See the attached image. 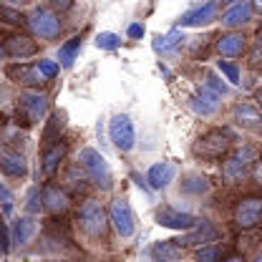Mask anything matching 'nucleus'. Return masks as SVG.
<instances>
[{
    "label": "nucleus",
    "mask_w": 262,
    "mask_h": 262,
    "mask_svg": "<svg viewBox=\"0 0 262 262\" xmlns=\"http://www.w3.org/2000/svg\"><path fill=\"white\" fill-rule=\"evenodd\" d=\"M0 46H3V56L13 58V61H26L38 53V40L28 35V33H20V31H13V33H5L0 38Z\"/></svg>",
    "instance_id": "nucleus-9"
},
{
    "label": "nucleus",
    "mask_w": 262,
    "mask_h": 262,
    "mask_svg": "<svg viewBox=\"0 0 262 262\" xmlns=\"http://www.w3.org/2000/svg\"><path fill=\"white\" fill-rule=\"evenodd\" d=\"M255 103H257V108L262 111V86L257 89V91H255Z\"/></svg>",
    "instance_id": "nucleus-44"
},
{
    "label": "nucleus",
    "mask_w": 262,
    "mask_h": 262,
    "mask_svg": "<svg viewBox=\"0 0 262 262\" xmlns=\"http://www.w3.org/2000/svg\"><path fill=\"white\" fill-rule=\"evenodd\" d=\"M220 58H242L247 53V35L242 31H225L214 43Z\"/></svg>",
    "instance_id": "nucleus-18"
},
{
    "label": "nucleus",
    "mask_w": 262,
    "mask_h": 262,
    "mask_svg": "<svg viewBox=\"0 0 262 262\" xmlns=\"http://www.w3.org/2000/svg\"><path fill=\"white\" fill-rule=\"evenodd\" d=\"M76 225L81 229V234L91 242H108V209L98 202L96 196H86L81 204H78V212H76Z\"/></svg>",
    "instance_id": "nucleus-1"
},
{
    "label": "nucleus",
    "mask_w": 262,
    "mask_h": 262,
    "mask_svg": "<svg viewBox=\"0 0 262 262\" xmlns=\"http://www.w3.org/2000/svg\"><path fill=\"white\" fill-rule=\"evenodd\" d=\"M78 164L83 169V174L89 177V182L96 187L98 192H111L114 189V171L106 162V157L94 149V146H83L78 154Z\"/></svg>",
    "instance_id": "nucleus-4"
},
{
    "label": "nucleus",
    "mask_w": 262,
    "mask_h": 262,
    "mask_svg": "<svg viewBox=\"0 0 262 262\" xmlns=\"http://www.w3.org/2000/svg\"><path fill=\"white\" fill-rule=\"evenodd\" d=\"M182 40H184V35H182V31L179 28H174V31H169L166 35H157L154 38V51L157 53H162V56H166V53H171V51H177L179 46H182Z\"/></svg>",
    "instance_id": "nucleus-26"
},
{
    "label": "nucleus",
    "mask_w": 262,
    "mask_h": 262,
    "mask_svg": "<svg viewBox=\"0 0 262 262\" xmlns=\"http://www.w3.org/2000/svg\"><path fill=\"white\" fill-rule=\"evenodd\" d=\"M217 237H220V229L214 227L209 220H199L194 227L189 229V232H184L177 242L182 245V247H207V245H214L217 242Z\"/></svg>",
    "instance_id": "nucleus-15"
},
{
    "label": "nucleus",
    "mask_w": 262,
    "mask_h": 262,
    "mask_svg": "<svg viewBox=\"0 0 262 262\" xmlns=\"http://www.w3.org/2000/svg\"><path fill=\"white\" fill-rule=\"evenodd\" d=\"M252 8H255V13H260V15H262V0H257V3H252Z\"/></svg>",
    "instance_id": "nucleus-46"
},
{
    "label": "nucleus",
    "mask_w": 262,
    "mask_h": 262,
    "mask_svg": "<svg viewBox=\"0 0 262 262\" xmlns=\"http://www.w3.org/2000/svg\"><path fill=\"white\" fill-rule=\"evenodd\" d=\"M234 149V134L229 129H209L204 131L192 146V154L202 162H225Z\"/></svg>",
    "instance_id": "nucleus-2"
},
{
    "label": "nucleus",
    "mask_w": 262,
    "mask_h": 262,
    "mask_svg": "<svg viewBox=\"0 0 262 262\" xmlns=\"http://www.w3.org/2000/svg\"><path fill=\"white\" fill-rule=\"evenodd\" d=\"M177 177V166L169 162H159V164H151L149 171H146V184L149 189H166Z\"/></svg>",
    "instance_id": "nucleus-22"
},
{
    "label": "nucleus",
    "mask_w": 262,
    "mask_h": 262,
    "mask_svg": "<svg viewBox=\"0 0 262 262\" xmlns=\"http://www.w3.org/2000/svg\"><path fill=\"white\" fill-rule=\"evenodd\" d=\"M257 159H260V151H257L255 146H250V144L234 146L232 154L222 162V182L229 184V187H232V184H239V182L250 174L252 164L257 162Z\"/></svg>",
    "instance_id": "nucleus-5"
},
{
    "label": "nucleus",
    "mask_w": 262,
    "mask_h": 262,
    "mask_svg": "<svg viewBox=\"0 0 262 262\" xmlns=\"http://www.w3.org/2000/svg\"><path fill=\"white\" fill-rule=\"evenodd\" d=\"M108 222L111 229L121 237V239H129L136 232V220H134V212H131V204L126 196H114L108 202Z\"/></svg>",
    "instance_id": "nucleus-8"
},
{
    "label": "nucleus",
    "mask_w": 262,
    "mask_h": 262,
    "mask_svg": "<svg viewBox=\"0 0 262 262\" xmlns=\"http://www.w3.org/2000/svg\"><path fill=\"white\" fill-rule=\"evenodd\" d=\"M13 212H15V194L5 182H0V214L13 217Z\"/></svg>",
    "instance_id": "nucleus-30"
},
{
    "label": "nucleus",
    "mask_w": 262,
    "mask_h": 262,
    "mask_svg": "<svg viewBox=\"0 0 262 262\" xmlns=\"http://www.w3.org/2000/svg\"><path fill=\"white\" fill-rule=\"evenodd\" d=\"M250 262H262V250H257V252L252 255V260H250Z\"/></svg>",
    "instance_id": "nucleus-45"
},
{
    "label": "nucleus",
    "mask_w": 262,
    "mask_h": 262,
    "mask_svg": "<svg viewBox=\"0 0 262 262\" xmlns=\"http://www.w3.org/2000/svg\"><path fill=\"white\" fill-rule=\"evenodd\" d=\"M196 262H225V247L222 245H207V247H199L194 252Z\"/></svg>",
    "instance_id": "nucleus-29"
},
{
    "label": "nucleus",
    "mask_w": 262,
    "mask_h": 262,
    "mask_svg": "<svg viewBox=\"0 0 262 262\" xmlns=\"http://www.w3.org/2000/svg\"><path fill=\"white\" fill-rule=\"evenodd\" d=\"M51 98L40 91H20L15 98V114H18V124L23 126H35L48 116V103Z\"/></svg>",
    "instance_id": "nucleus-6"
},
{
    "label": "nucleus",
    "mask_w": 262,
    "mask_h": 262,
    "mask_svg": "<svg viewBox=\"0 0 262 262\" xmlns=\"http://www.w3.org/2000/svg\"><path fill=\"white\" fill-rule=\"evenodd\" d=\"M38 68H40V73L46 76V81H53L56 76H58V71H61V63L58 61H48V58H40V61H35Z\"/></svg>",
    "instance_id": "nucleus-36"
},
{
    "label": "nucleus",
    "mask_w": 262,
    "mask_h": 262,
    "mask_svg": "<svg viewBox=\"0 0 262 262\" xmlns=\"http://www.w3.org/2000/svg\"><path fill=\"white\" fill-rule=\"evenodd\" d=\"M121 46V35L116 33H98L96 35V48L101 51H116Z\"/></svg>",
    "instance_id": "nucleus-34"
},
{
    "label": "nucleus",
    "mask_w": 262,
    "mask_h": 262,
    "mask_svg": "<svg viewBox=\"0 0 262 262\" xmlns=\"http://www.w3.org/2000/svg\"><path fill=\"white\" fill-rule=\"evenodd\" d=\"M26 209H28V214H38L40 209H43V194H40V187H33L31 194H28V202H26Z\"/></svg>",
    "instance_id": "nucleus-35"
},
{
    "label": "nucleus",
    "mask_w": 262,
    "mask_h": 262,
    "mask_svg": "<svg viewBox=\"0 0 262 262\" xmlns=\"http://www.w3.org/2000/svg\"><path fill=\"white\" fill-rule=\"evenodd\" d=\"M131 179H134V182H136V184H139V187H141V189H144V192H151V189H149V184H146V177H144V179H141V177H139V174H131Z\"/></svg>",
    "instance_id": "nucleus-42"
},
{
    "label": "nucleus",
    "mask_w": 262,
    "mask_h": 262,
    "mask_svg": "<svg viewBox=\"0 0 262 262\" xmlns=\"http://www.w3.org/2000/svg\"><path fill=\"white\" fill-rule=\"evenodd\" d=\"M232 121L239 129L257 131V129H262V111L257 108V103H252V101H239L232 108Z\"/></svg>",
    "instance_id": "nucleus-19"
},
{
    "label": "nucleus",
    "mask_w": 262,
    "mask_h": 262,
    "mask_svg": "<svg viewBox=\"0 0 262 262\" xmlns=\"http://www.w3.org/2000/svg\"><path fill=\"white\" fill-rule=\"evenodd\" d=\"M250 179L255 182V187H260L262 189V157L252 164V169H250Z\"/></svg>",
    "instance_id": "nucleus-38"
},
{
    "label": "nucleus",
    "mask_w": 262,
    "mask_h": 262,
    "mask_svg": "<svg viewBox=\"0 0 262 262\" xmlns=\"http://www.w3.org/2000/svg\"><path fill=\"white\" fill-rule=\"evenodd\" d=\"M250 61L255 66L262 63V33L257 35V40H255V46H252V53H250Z\"/></svg>",
    "instance_id": "nucleus-39"
},
{
    "label": "nucleus",
    "mask_w": 262,
    "mask_h": 262,
    "mask_svg": "<svg viewBox=\"0 0 262 262\" xmlns=\"http://www.w3.org/2000/svg\"><path fill=\"white\" fill-rule=\"evenodd\" d=\"M252 18H255L252 3H247V0H234V3H229L227 8L222 10L220 23H222V28H227V31H239V28H245L247 23H252Z\"/></svg>",
    "instance_id": "nucleus-12"
},
{
    "label": "nucleus",
    "mask_w": 262,
    "mask_h": 262,
    "mask_svg": "<svg viewBox=\"0 0 262 262\" xmlns=\"http://www.w3.org/2000/svg\"><path fill=\"white\" fill-rule=\"evenodd\" d=\"M26 26L31 31L33 38L38 40H58L63 33V18L51 8V5H35L31 13L26 15Z\"/></svg>",
    "instance_id": "nucleus-3"
},
{
    "label": "nucleus",
    "mask_w": 262,
    "mask_h": 262,
    "mask_svg": "<svg viewBox=\"0 0 262 262\" xmlns=\"http://www.w3.org/2000/svg\"><path fill=\"white\" fill-rule=\"evenodd\" d=\"M225 262H247L239 252H234V255H229V257H225Z\"/></svg>",
    "instance_id": "nucleus-43"
},
{
    "label": "nucleus",
    "mask_w": 262,
    "mask_h": 262,
    "mask_svg": "<svg viewBox=\"0 0 262 262\" xmlns=\"http://www.w3.org/2000/svg\"><path fill=\"white\" fill-rule=\"evenodd\" d=\"M0 20L8 23V26H23V23H26V15H23V10H18V8L3 3V5H0Z\"/></svg>",
    "instance_id": "nucleus-32"
},
{
    "label": "nucleus",
    "mask_w": 262,
    "mask_h": 262,
    "mask_svg": "<svg viewBox=\"0 0 262 262\" xmlns=\"http://www.w3.org/2000/svg\"><path fill=\"white\" fill-rule=\"evenodd\" d=\"M40 194H43V209H46L48 214H53V217L66 214V212L71 209V204H73L68 189L61 187V184H56V182H46V184L40 187Z\"/></svg>",
    "instance_id": "nucleus-13"
},
{
    "label": "nucleus",
    "mask_w": 262,
    "mask_h": 262,
    "mask_svg": "<svg viewBox=\"0 0 262 262\" xmlns=\"http://www.w3.org/2000/svg\"><path fill=\"white\" fill-rule=\"evenodd\" d=\"M38 232V222L33 220L31 214H23V217H15L13 220V227H10V237L13 242L20 247V245H28Z\"/></svg>",
    "instance_id": "nucleus-23"
},
{
    "label": "nucleus",
    "mask_w": 262,
    "mask_h": 262,
    "mask_svg": "<svg viewBox=\"0 0 262 262\" xmlns=\"http://www.w3.org/2000/svg\"><path fill=\"white\" fill-rule=\"evenodd\" d=\"M154 217H157V225H159V227L177 229V232H182V234H184V232H189V229L199 222L194 214L182 212V209H174V207H166V204L157 209V214H154Z\"/></svg>",
    "instance_id": "nucleus-16"
},
{
    "label": "nucleus",
    "mask_w": 262,
    "mask_h": 262,
    "mask_svg": "<svg viewBox=\"0 0 262 262\" xmlns=\"http://www.w3.org/2000/svg\"><path fill=\"white\" fill-rule=\"evenodd\" d=\"M182 194H189V196H202L209 192V179L204 177V174H196V171H192V174H187V177H182Z\"/></svg>",
    "instance_id": "nucleus-25"
},
{
    "label": "nucleus",
    "mask_w": 262,
    "mask_h": 262,
    "mask_svg": "<svg viewBox=\"0 0 262 262\" xmlns=\"http://www.w3.org/2000/svg\"><path fill=\"white\" fill-rule=\"evenodd\" d=\"M220 8H222V5H220L217 0H207V3H202V5L189 8V10L177 20V26H179V28H202V26H207V23L217 20Z\"/></svg>",
    "instance_id": "nucleus-14"
},
{
    "label": "nucleus",
    "mask_w": 262,
    "mask_h": 262,
    "mask_svg": "<svg viewBox=\"0 0 262 262\" xmlns=\"http://www.w3.org/2000/svg\"><path fill=\"white\" fill-rule=\"evenodd\" d=\"M202 86H204V89H209L212 94H217L220 98L229 94V86L220 78V76H217V73H214V71H207V73H204V83H202Z\"/></svg>",
    "instance_id": "nucleus-31"
},
{
    "label": "nucleus",
    "mask_w": 262,
    "mask_h": 262,
    "mask_svg": "<svg viewBox=\"0 0 262 262\" xmlns=\"http://www.w3.org/2000/svg\"><path fill=\"white\" fill-rule=\"evenodd\" d=\"M0 174L8 177V179H23L28 174V162L20 151L15 149H8L0 154Z\"/></svg>",
    "instance_id": "nucleus-21"
},
{
    "label": "nucleus",
    "mask_w": 262,
    "mask_h": 262,
    "mask_svg": "<svg viewBox=\"0 0 262 262\" xmlns=\"http://www.w3.org/2000/svg\"><path fill=\"white\" fill-rule=\"evenodd\" d=\"M51 8H53L56 13H61V10H68V8H73V3H68V0H53V3H51Z\"/></svg>",
    "instance_id": "nucleus-41"
},
{
    "label": "nucleus",
    "mask_w": 262,
    "mask_h": 262,
    "mask_svg": "<svg viewBox=\"0 0 262 262\" xmlns=\"http://www.w3.org/2000/svg\"><path fill=\"white\" fill-rule=\"evenodd\" d=\"M217 71L225 76V81H229L232 86H239V83H242V81H239V66L234 63V61L220 58V61H217Z\"/></svg>",
    "instance_id": "nucleus-33"
},
{
    "label": "nucleus",
    "mask_w": 262,
    "mask_h": 262,
    "mask_svg": "<svg viewBox=\"0 0 262 262\" xmlns=\"http://www.w3.org/2000/svg\"><path fill=\"white\" fill-rule=\"evenodd\" d=\"M61 131H63V121H61V116H58V114H53V116L48 119V124H46V131H43V146L61 141V139H63V136H61Z\"/></svg>",
    "instance_id": "nucleus-28"
},
{
    "label": "nucleus",
    "mask_w": 262,
    "mask_h": 262,
    "mask_svg": "<svg viewBox=\"0 0 262 262\" xmlns=\"http://www.w3.org/2000/svg\"><path fill=\"white\" fill-rule=\"evenodd\" d=\"M189 108L194 111L196 116H214L220 111V96L212 94L209 89L199 86L194 94L189 96Z\"/></svg>",
    "instance_id": "nucleus-20"
},
{
    "label": "nucleus",
    "mask_w": 262,
    "mask_h": 262,
    "mask_svg": "<svg viewBox=\"0 0 262 262\" xmlns=\"http://www.w3.org/2000/svg\"><path fill=\"white\" fill-rule=\"evenodd\" d=\"M81 35H73V38H68L63 46H61V51H58V61L63 68H71L73 61H76V56H78V51H81Z\"/></svg>",
    "instance_id": "nucleus-27"
},
{
    "label": "nucleus",
    "mask_w": 262,
    "mask_h": 262,
    "mask_svg": "<svg viewBox=\"0 0 262 262\" xmlns=\"http://www.w3.org/2000/svg\"><path fill=\"white\" fill-rule=\"evenodd\" d=\"M5 76H8L13 83L23 86V91H38L40 86L48 83L46 76L40 73L38 63H13L5 68Z\"/></svg>",
    "instance_id": "nucleus-11"
},
{
    "label": "nucleus",
    "mask_w": 262,
    "mask_h": 262,
    "mask_svg": "<svg viewBox=\"0 0 262 262\" xmlns=\"http://www.w3.org/2000/svg\"><path fill=\"white\" fill-rule=\"evenodd\" d=\"M108 139L121 154H129L136 146V129H134V121L126 114H116L108 121Z\"/></svg>",
    "instance_id": "nucleus-10"
},
{
    "label": "nucleus",
    "mask_w": 262,
    "mask_h": 262,
    "mask_svg": "<svg viewBox=\"0 0 262 262\" xmlns=\"http://www.w3.org/2000/svg\"><path fill=\"white\" fill-rule=\"evenodd\" d=\"M184 247L177 239H162L151 247V262H182Z\"/></svg>",
    "instance_id": "nucleus-24"
},
{
    "label": "nucleus",
    "mask_w": 262,
    "mask_h": 262,
    "mask_svg": "<svg viewBox=\"0 0 262 262\" xmlns=\"http://www.w3.org/2000/svg\"><path fill=\"white\" fill-rule=\"evenodd\" d=\"M66 154H68V141H66V139L43 146V149H40V171H43V177L53 179L56 171H58L61 164H63Z\"/></svg>",
    "instance_id": "nucleus-17"
},
{
    "label": "nucleus",
    "mask_w": 262,
    "mask_h": 262,
    "mask_svg": "<svg viewBox=\"0 0 262 262\" xmlns=\"http://www.w3.org/2000/svg\"><path fill=\"white\" fill-rule=\"evenodd\" d=\"M0 58H3V46H0Z\"/></svg>",
    "instance_id": "nucleus-47"
},
{
    "label": "nucleus",
    "mask_w": 262,
    "mask_h": 262,
    "mask_svg": "<svg viewBox=\"0 0 262 262\" xmlns=\"http://www.w3.org/2000/svg\"><path fill=\"white\" fill-rule=\"evenodd\" d=\"M232 222L242 232H250V229L260 227L262 225V196L247 194V196H242V199H237V204L232 209Z\"/></svg>",
    "instance_id": "nucleus-7"
},
{
    "label": "nucleus",
    "mask_w": 262,
    "mask_h": 262,
    "mask_svg": "<svg viewBox=\"0 0 262 262\" xmlns=\"http://www.w3.org/2000/svg\"><path fill=\"white\" fill-rule=\"evenodd\" d=\"M144 33H146L144 23H131L129 28H126V35H129V38H134V40H141V38H144Z\"/></svg>",
    "instance_id": "nucleus-40"
},
{
    "label": "nucleus",
    "mask_w": 262,
    "mask_h": 262,
    "mask_svg": "<svg viewBox=\"0 0 262 262\" xmlns=\"http://www.w3.org/2000/svg\"><path fill=\"white\" fill-rule=\"evenodd\" d=\"M10 245H13L10 229H8V225L0 220V255H8V252H10Z\"/></svg>",
    "instance_id": "nucleus-37"
}]
</instances>
